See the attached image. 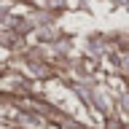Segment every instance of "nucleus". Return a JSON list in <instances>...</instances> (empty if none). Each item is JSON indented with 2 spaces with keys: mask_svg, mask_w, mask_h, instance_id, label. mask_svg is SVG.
<instances>
[]
</instances>
